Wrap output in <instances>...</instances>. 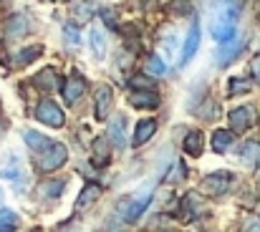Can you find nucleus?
Wrapping results in <instances>:
<instances>
[{
    "mask_svg": "<svg viewBox=\"0 0 260 232\" xmlns=\"http://www.w3.org/2000/svg\"><path fill=\"white\" fill-rule=\"evenodd\" d=\"M86 93V78L84 76H76V74H71V76L63 81V101L69 104V106H74L81 96Z\"/></svg>",
    "mask_w": 260,
    "mask_h": 232,
    "instance_id": "0eeeda50",
    "label": "nucleus"
},
{
    "mask_svg": "<svg viewBox=\"0 0 260 232\" xmlns=\"http://www.w3.org/2000/svg\"><path fill=\"white\" fill-rule=\"evenodd\" d=\"M41 53H43V46H28V48L18 51L10 58V69H25L28 63H33L36 58H41Z\"/></svg>",
    "mask_w": 260,
    "mask_h": 232,
    "instance_id": "9b49d317",
    "label": "nucleus"
},
{
    "mask_svg": "<svg viewBox=\"0 0 260 232\" xmlns=\"http://www.w3.org/2000/svg\"><path fill=\"white\" fill-rule=\"evenodd\" d=\"M255 121V109L253 106H238L233 114H230V126L233 131H248Z\"/></svg>",
    "mask_w": 260,
    "mask_h": 232,
    "instance_id": "1a4fd4ad",
    "label": "nucleus"
},
{
    "mask_svg": "<svg viewBox=\"0 0 260 232\" xmlns=\"http://www.w3.org/2000/svg\"><path fill=\"white\" fill-rule=\"evenodd\" d=\"M154 131H157V121H154V119H144V121H139V124H137V134H134V147L147 144V142L154 137Z\"/></svg>",
    "mask_w": 260,
    "mask_h": 232,
    "instance_id": "dca6fc26",
    "label": "nucleus"
},
{
    "mask_svg": "<svg viewBox=\"0 0 260 232\" xmlns=\"http://www.w3.org/2000/svg\"><path fill=\"white\" fill-rule=\"evenodd\" d=\"M233 184V174L230 172H215V174H207L202 179V192L210 194V197H220L230 189Z\"/></svg>",
    "mask_w": 260,
    "mask_h": 232,
    "instance_id": "20e7f679",
    "label": "nucleus"
},
{
    "mask_svg": "<svg viewBox=\"0 0 260 232\" xmlns=\"http://www.w3.org/2000/svg\"><path fill=\"white\" fill-rule=\"evenodd\" d=\"M18 215L13 210H0V232H15Z\"/></svg>",
    "mask_w": 260,
    "mask_h": 232,
    "instance_id": "393cba45",
    "label": "nucleus"
},
{
    "mask_svg": "<svg viewBox=\"0 0 260 232\" xmlns=\"http://www.w3.org/2000/svg\"><path fill=\"white\" fill-rule=\"evenodd\" d=\"M63 189H66V179H56V182H43L38 192H41L43 197L56 200V197H61V194H63Z\"/></svg>",
    "mask_w": 260,
    "mask_h": 232,
    "instance_id": "5701e85b",
    "label": "nucleus"
},
{
    "mask_svg": "<svg viewBox=\"0 0 260 232\" xmlns=\"http://www.w3.org/2000/svg\"><path fill=\"white\" fill-rule=\"evenodd\" d=\"M250 86H253V81L250 78H230V96H240V93H248L250 91Z\"/></svg>",
    "mask_w": 260,
    "mask_h": 232,
    "instance_id": "a878e982",
    "label": "nucleus"
},
{
    "mask_svg": "<svg viewBox=\"0 0 260 232\" xmlns=\"http://www.w3.org/2000/svg\"><path fill=\"white\" fill-rule=\"evenodd\" d=\"M129 83H132V86H139V88H142V86H152V81H149V78H144V76H134Z\"/></svg>",
    "mask_w": 260,
    "mask_h": 232,
    "instance_id": "473e14b6",
    "label": "nucleus"
},
{
    "mask_svg": "<svg viewBox=\"0 0 260 232\" xmlns=\"http://www.w3.org/2000/svg\"><path fill=\"white\" fill-rule=\"evenodd\" d=\"M33 83H36L43 93H51V91H56V86H58V74H56L53 69H46V71H41L38 76L33 78Z\"/></svg>",
    "mask_w": 260,
    "mask_h": 232,
    "instance_id": "f3484780",
    "label": "nucleus"
},
{
    "mask_svg": "<svg viewBox=\"0 0 260 232\" xmlns=\"http://www.w3.org/2000/svg\"><path fill=\"white\" fill-rule=\"evenodd\" d=\"M233 142H235V134L233 131H225V129L215 131L212 134V149H215V154H225L233 147Z\"/></svg>",
    "mask_w": 260,
    "mask_h": 232,
    "instance_id": "a211bd4d",
    "label": "nucleus"
},
{
    "mask_svg": "<svg viewBox=\"0 0 260 232\" xmlns=\"http://www.w3.org/2000/svg\"><path fill=\"white\" fill-rule=\"evenodd\" d=\"M184 154L189 156H200L202 154V147H205V139H202V134L200 131H189L187 137H184Z\"/></svg>",
    "mask_w": 260,
    "mask_h": 232,
    "instance_id": "6ab92c4d",
    "label": "nucleus"
},
{
    "mask_svg": "<svg viewBox=\"0 0 260 232\" xmlns=\"http://www.w3.org/2000/svg\"><path fill=\"white\" fill-rule=\"evenodd\" d=\"M179 177H187V169H184L182 164H174V169H172V177H167V182H177Z\"/></svg>",
    "mask_w": 260,
    "mask_h": 232,
    "instance_id": "2f4dec72",
    "label": "nucleus"
},
{
    "mask_svg": "<svg viewBox=\"0 0 260 232\" xmlns=\"http://www.w3.org/2000/svg\"><path fill=\"white\" fill-rule=\"evenodd\" d=\"M248 232H260V225H250V227H248Z\"/></svg>",
    "mask_w": 260,
    "mask_h": 232,
    "instance_id": "f704fd0d",
    "label": "nucleus"
},
{
    "mask_svg": "<svg viewBox=\"0 0 260 232\" xmlns=\"http://www.w3.org/2000/svg\"><path fill=\"white\" fill-rule=\"evenodd\" d=\"M250 71H253V76L260 81V56H255V58L250 61Z\"/></svg>",
    "mask_w": 260,
    "mask_h": 232,
    "instance_id": "72a5a7b5",
    "label": "nucleus"
},
{
    "mask_svg": "<svg viewBox=\"0 0 260 232\" xmlns=\"http://www.w3.org/2000/svg\"><path fill=\"white\" fill-rule=\"evenodd\" d=\"M240 161L248 169H258L260 167V142H245L240 149Z\"/></svg>",
    "mask_w": 260,
    "mask_h": 232,
    "instance_id": "4468645a",
    "label": "nucleus"
},
{
    "mask_svg": "<svg viewBox=\"0 0 260 232\" xmlns=\"http://www.w3.org/2000/svg\"><path fill=\"white\" fill-rule=\"evenodd\" d=\"M243 48H245V41H233V43H225V48H222V51L215 56V63H217V66H228V63H233Z\"/></svg>",
    "mask_w": 260,
    "mask_h": 232,
    "instance_id": "2eb2a0df",
    "label": "nucleus"
},
{
    "mask_svg": "<svg viewBox=\"0 0 260 232\" xmlns=\"http://www.w3.org/2000/svg\"><path fill=\"white\" fill-rule=\"evenodd\" d=\"M238 15L240 8L235 0H222L212 15V38L217 43H233L238 38Z\"/></svg>",
    "mask_w": 260,
    "mask_h": 232,
    "instance_id": "f257e3e1",
    "label": "nucleus"
},
{
    "mask_svg": "<svg viewBox=\"0 0 260 232\" xmlns=\"http://www.w3.org/2000/svg\"><path fill=\"white\" fill-rule=\"evenodd\" d=\"M111 106H114V91H111V86L101 83L96 88V116L99 119H106L109 111H111Z\"/></svg>",
    "mask_w": 260,
    "mask_h": 232,
    "instance_id": "9d476101",
    "label": "nucleus"
},
{
    "mask_svg": "<svg viewBox=\"0 0 260 232\" xmlns=\"http://www.w3.org/2000/svg\"><path fill=\"white\" fill-rule=\"evenodd\" d=\"M109 134H111V142H114L116 147H124V134H126V119H124V116H114V121H111V129H109Z\"/></svg>",
    "mask_w": 260,
    "mask_h": 232,
    "instance_id": "aec40b11",
    "label": "nucleus"
},
{
    "mask_svg": "<svg viewBox=\"0 0 260 232\" xmlns=\"http://www.w3.org/2000/svg\"><path fill=\"white\" fill-rule=\"evenodd\" d=\"M66 161H69V149H66L63 144H51V147H46V149L41 152V156H38V164H41L43 172H56V169H61Z\"/></svg>",
    "mask_w": 260,
    "mask_h": 232,
    "instance_id": "7ed1b4c3",
    "label": "nucleus"
},
{
    "mask_svg": "<svg viewBox=\"0 0 260 232\" xmlns=\"http://www.w3.org/2000/svg\"><path fill=\"white\" fill-rule=\"evenodd\" d=\"M63 33H66V38H69L71 43H79V41H81V36H79V28H76L74 23H66V25H63Z\"/></svg>",
    "mask_w": 260,
    "mask_h": 232,
    "instance_id": "7c9ffc66",
    "label": "nucleus"
},
{
    "mask_svg": "<svg viewBox=\"0 0 260 232\" xmlns=\"http://www.w3.org/2000/svg\"><path fill=\"white\" fill-rule=\"evenodd\" d=\"M0 3H3V0H0Z\"/></svg>",
    "mask_w": 260,
    "mask_h": 232,
    "instance_id": "e433bc0d",
    "label": "nucleus"
},
{
    "mask_svg": "<svg viewBox=\"0 0 260 232\" xmlns=\"http://www.w3.org/2000/svg\"><path fill=\"white\" fill-rule=\"evenodd\" d=\"M174 46H177V36H174V30H167V41L162 38V53H165V58H172L174 56Z\"/></svg>",
    "mask_w": 260,
    "mask_h": 232,
    "instance_id": "c85d7f7f",
    "label": "nucleus"
},
{
    "mask_svg": "<svg viewBox=\"0 0 260 232\" xmlns=\"http://www.w3.org/2000/svg\"><path fill=\"white\" fill-rule=\"evenodd\" d=\"M129 104L134 106V109H157L159 106V96L149 88V91H134L132 96H129Z\"/></svg>",
    "mask_w": 260,
    "mask_h": 232,
    "instance_id": "f8f14e48",
    "label": "nucleus"
},
{
    "mask_svg": "<svg viewBox=\"0 0 260 232\" xmlns=\"http://www.w3.org/2000/svg\"><path fill=\"white\" fill-rule=\"evenodd\" d=\"M0 109H3V101H0Z\"/></svg>",
    "mask_w": 260,
    "mask_h": 232,
    "instance_id": "c9c22d12",
    "label": "nucleus"
},
{
    "mask_svg": "<svg viewBox=\"0 0 260 232\" xmlns=\"http://www.w3.org/2000/svg\"><path fill=\"white\" fill-rule=\"evenodd\" d=\"M197 48H200V23H197V20H192V28H189L187 38H184V46H182V58H179V66H187V63L194 58Z\"/></svg>",
    "mask_w": 260,
    "mask_h": 232,
    "instance_id": "6e6552de",
    "label": "nucleus"
},
{
    "mask_svg": "<svg viewBox=\"0 0 260 232\" xmlns=\"http://www.w3.org/2000/svg\"><path fill=\"white\" fill-rule=\"evenodd\" d=\"M30 28H33L30 18H28L25 13H15V15H10L8 23H5V38H8V41L23 38V36L30 33Z\"/></svg>",
    "mask_w": 260,
    "mask_h": 232,
    "instance_id": "39448f33",
    "label": "nucleus"
},
{
    "mask_svg": "<svg viewBox=\"0 0 260 232\" xmlns=\"http://www.w3.org/2000/svg\"><path fill=\"white\" fill-rule=\"evenodd\" d=\"M179 212H182V220H187V222H192V220L202 217V215H205V202H202V197H200L197 192H189V194H184Z\"/></svg>",
    "mask_w": 260,
    "mask_h": 232,
    "instance_id": "423d86ee",
    "label": "nucleus"
},
{
    "mask_svg": "<svg viewBox=\"0 0 260 232\" xmlns=\"http://www.w3.org/2000/svg\"><path fill=\"white\" fill-rule=\"evenodd\" d=\"M88 38H91L93 53H96L99 58H104V56H106V36H104V30H101V28H91Z\"/></svg>",
    "mask_w": 260,
    "mask_h": 232,
    "instance_id": "412c9836",
    "label": "nucleus"
},
{
    "mask_svg": "<svg viewBox=\"0 0 260 232\" xmlns=\"http://www.w3.org/2000/svg\"><path fill=\"white\" fill-rule=\"evenodd\" d=\"M23 139H25V144H28L30 149H36V152H43L46 147L53 144V142H48V137H43V134H38V131H25Z\"/></svg>",
    "mask_w": 260,
    "mask_h": 232,
    "instance_id": "4be33fe9",
    "label": "nucleus"
},
{
    "mask_svg": "<svg viewBox=\"0 0 260 232\" xmlns=\"http://www.w3.org/2000/svg\"><path fill=\"white\" fill-rule=\"evenodd\" d=\"M36 119H38L41 124H46V126H53V129H58V126L66 124V114H63V109H61L58 104L48 101V98H43V101L38 104V109H36Z\"/></svg>",
    "mask_w": 260,
    "mask_h": 232,
    "instance_id": "f03ea898",
    "label": "nucleus"
},
{
    "mask_svg": "<svg viewBox=\"0 0 260 232\" xmlns=\"http://www.w3.org/2000/svg\"><path fill=\"white\" fill-rule=\"evenodd\" d=\"M147 71H149L152 76H165V71H167V66H165V58H159V56H152V58H149V63H147Z\"/></svg>",
    "mask_w": 260,
    "mask_h": 232,
    "instance_id": "bb28decb",
    "label": "nucleus"
},
{
    "mask_svg": "<svg viewBox=\"0 0 260 232\" xmlns=\"http://www.w3.org/2000/svg\"><path fill=\"white\" fill-rule=\"evenodd\" d=\"M93 159H96V164H106L109 159H111V154H109V142L104 139V137H99L96 142H93Z\"/></svg>",
    "mask_w": 260,
    "mask_h": 232,
    "instance_id": "b1692460",
    "label": "nucleus"
},
{
    "mask_svg": "<svg viewBox=\"0 0 260 232\" xmlns=\"http://www.w3.org/2000/svg\"><path fill=\"white\" fill-rule=\"evenodd\" d=\"M101 20H104L111 30H119V23H116V13H114V10H109V8L101 10Z\"/></svg>",
    "mask_w": 260,
    "mask_h": 232,
    "instance_id": "c756f323",
    "label": "nucleus"
},
{
    "mask_svg": "<svg viewBox=\"0 0 260 232\" xmlns=\"http://www.w3.org/2000/svg\"><path fill=\"white\" fill-rule=\"evenodd\" d=\"M170 13H174V15H192V3L189 0H172L170 3Z\"/></svg>",
    "mask_w": 260,
    "mask_h": 232,
    "instance_id": "cd10ccee",
    "label": "nucleus"
},
{
    "mask_svg": "<svg viewBox=\"0 0 260 232\" xmlns=\"http://www.w3.org/2000/svg\"><path fill=\"white\" fill-rule=\"evenodd\" d=\"M99 194H101V187H99V184H86V187L81 189V194H79L76 205H74L76 215H79V212H84V210H88V207L99 200Z\"/></svg>",
    "mask_w": 260,
    "mask_h": 232,
    "instance_id": "ddd939ff",
    "label": "nucleus"
}]
</instances>
